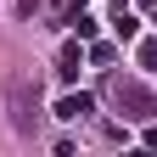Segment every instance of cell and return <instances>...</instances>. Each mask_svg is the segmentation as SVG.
<instances>
[{
  "instance_id": "cell-5",
  "label": "cell",
  "mask_w": 157,
  "mask_h": 157,
  "mask_svg": "<svg viewBox=\"0 0 157 157\" xmlns=\"http://www.w3.org/2000/svg\"><path fill=\"white\" fill-rule=\"evenodd\" d=\"M112 28H118V39H129V34H135V28H140V23H135V17H129V11H124V0H118V23H112Z\"/></svg>"
},
{
  "instance_id": "cell-2",
  "label": "cell",
  "mask_w": 157,
  "mask_h": 157,
  "mask_svg": "<svg viewBox=\"0 0 157 157\" xmlns=\"http://www.w3.org/2000/svg\"><path fill=\"white\" fill-rule=\"evenodd\" d=\"M112 101L124 107V118H135V124H151L157 118V95L146 84H135V78H112Z\"/></svg>"
},
{
  "instance_id": "cell-7",
  "label": "cell",
  "mask_w": 157,
  "mask_h": 157,
  "mask_svg": "<svg viewBox=\"0 0 157 157\" xmlns=\"http://www.w3.org/2000/svg\"><path fill=\"white\" fill-rule=\"evenodd\" d=\"M78 11H84V6H78V0H56V17H62V23H73Z\"/></svg>"
},
{
  "instance_id": "cell-4",
  "label": "cell",
  "mask_w": 157,
  "mask_h": 157,
  "mask_svg": "<svg viewBox=\"0 0 157 157\" xmlns=\"http://www.w3.org/2000/svg\"><path fill=\"white\" fill-rule=\"evenodd\" d=\"M56 73H62V78H73V73H78V45H62V56H56Z\"/></svg>"
},
{
  "instance_id": "cell-3",
  "label": "cell",
  "mask_w": 157,
  "mask_h": 157,
  "mask_svg": "<svg viewBox=\"0 0 157 157\" xmlns=\"http://www.w3.org/2000/svg\"><path fill=\"white\" fill-rule=\"evenodd\" d=\"M84 112H95V107H90V95H62V101H56V118H67V124H78Z\"/></svg>"
},
{
  "instance_id": "cell-8",
  "label": "cell",
  "mask_w": 157,
  "mask_h": 157,
  "mask_svg": "<svg viewBox=\"0 0 157 157\" xmlns=\"http://www.w3.org/2000/svg\"><path fill=\"white\" fill-rule=\"evenodd\" d=\"M140 67H151V73H157V39H146V45H140Z\"/></svg>"
},
{
  "instance_id": "cell-6",
  "label": "cell",
  "mask_w": 157,
  "mask_h": 157,
  "mask_svg": "<svg viewBox=\"0 0 157 157\" xmlns=\"http://www.w3.org/2000/svg\"><path fill=\"white\" fill-rule=\"evenodd\" d=\"M73 28H78V39H95V17H90V11H78V17H73Z\"/></svg>"
},
{
  "instance_id": "cell-1",
  "label": "cell",
  "mask_w": 157,
  "mask_h": 157,
  "mask_svg": "<svg viewBox=\"0 0 157 157\" xmlns=\"http://www.w3.org/2000/svg\"><path fill=\"white\" fill-rule=\"evenodd\" d=\"M6 112H11L17 135H34V124H39V90H34V78H23V73L6 78Z\"/></svg>"
}]
</instances>
